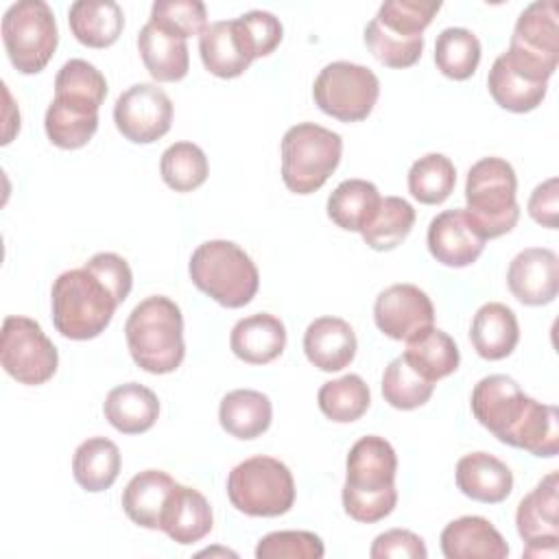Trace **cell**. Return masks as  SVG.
<instances>
[{"instance_id": "obj_16", "label": "cell", "mask_w": 559, "mask_h": 559, "mask_svg": "<svg viewBox=\"0 0 559 559\" xmlns=\"http://www.w3.org/2000/svg\"><path fill=\"white\" fill-rule=\"evenodd\" d=\"M199 52L205 70L218 79H236L258 59L240 17L207 24L199 35Z\"/></svg>"}, {"instance_id": "obj_32", "label": "cell", "mask_w": 559, "mask_h": 559, "mask_svg": "<svg viewBox=\"0 0 559 559\" xmlns=\"http://www.w3.org/2000/svg\"><path fill=\"white\" fill-rule=\"evenodd\" d=\"M72 474L79 487L90 493L109 489L120 474V450L107 437H90L76 450L72 459Z\"/></svg>"}, {"instance_id": "obj_11", "label": "cell", "mask_w": 559, "mask_h": 559, "mask_svg": "<svg viewBox=\"0 0 559 559\" xmlns=\"http://www.w3.org/2000/svg\"><path fill=\"white\" fill-rule=\"evenodd\" d=\"M504 55L524 72L548 83L559 61V9L555 0H537L520 13Z\"/></svg>"}, {"instance_id": "obj_36", "label": "cell", "mask_w": 559, "mask_h": 559, "mask_svg": "<svg viewBox=\"0 0 559 559\" xmlns=\"http://www.w3.org/2000/svg\"><path fill=\"white\" fill-rule=\"evenodd\" d=\"M317 402L328 419L336 424H352L367 413L371 404V391L360 376L347 373L325 382L317 393Z\"/></svg>"}, {"instance_id": "obj_38", "label": "cell", "mask_w": 559, "mask_h": 559, "mask_svg": "<svg viewBox=\"0 0 559 559\" xmlns=\"http://www.w3.org/2000/svg\"><path fill=\"white\" fill-rule=\"evenodd\" d=\"M44 129L55 146L74 151L85 146L94 138L98 129V114L52 98L44 116Z\"/></svg>"}, {"instance_id": "obj_21", "label": "cell", "mask_w": 559, "mask_h": 559, "mask_svg": "<svg viewBox=\"0 0 559 559\" xmlns=\"http://www.w3.org/2000/svg\"><path fill=\"white\" fill-rule=\"evenodd\" d=\"M356 334L341 317H319L304 332L306 358L321 371H341L356 356Z\"/></svg>"}, {"instance_id": "obj_44", "label": "cell", "mask_w": 559, "mask_h": 559, "mask_svg": "<svg viewBox=\"0 0 559 559\" xmlns=\"http://www.w3.org/2000/svg\"><path fill=\"white\" fill-rule=\"evenodd\" d=\"M148 22L170 35L188 39L205 31L207 11L201 0H157L151 7Z\"/></svg>"}, {"instance_id": "obj_7", "label": "cell", "mask_w": 559, "mask_h": 559, "mask_svg": "<svg viewBox=\"0 0 559 559\" xmlns=\"http://www.w3.org/2000/svg\"><path fill=\"white\" fill-rule=\"evenodd\" d=\"M343 138L314 122H299L282 138V179L295 194L317 192L338 168Z\"/></svg>"}, {"instance_id": "obj_5", "label": "cell", "mask_w": 559, "mask_h": 559, "mask_svg": "<svg viewBox=\"0 0 559 559\" xmlns=\"http://www.w3.org/2000/svg\"><path fill=\"white\" fill-rule=\"evenodd\" d=\"M192 284L225 308L247 306L260 286V273L251 255L231 240L199 245L188 262Z\"/></svg>"}, {"instance_id": "obj_30", "label": "cell", "mask_w": 559, "mask_h": 559, "mask_svg": "<svg viewBox=\"0 0 559 559\" xmlns=\"http://www.w3.org/2000/svg\"><path fill=\"white\" fill-rule=\"evenodd\" d=\"M177 483L162 469H144L135 474L122 491V509L127 518L142 526L157 531L168 493Z\"/></svg>"}, {"instance_id": "obj_25", "label": "cell", "mask_w": 559, "mask_h": 559, "mask_svg": "<svg viewBox=\"0 0 559 559\" xmlns=\"http://www.w3.org/2000/svg\"><path fill=\"white\" fill-rule=\"evenodd\" d=\"M105 419L122 435H140L153 428L159 415L157 395L140 384L124 382L114 386L103 404Z\"/></svg>"}, {"instance_id": "obj_24", "label": "cell", "mask_w": 559, "mask_h": 559, "mask_svg": "<svg viewBox=\"0 0 559 559\" xmlns=\"http://www.w3.org/2000/svg\"><path fill=\"white\" fill-rule=\"evenodd\" d=\"M487 87L491 98L507 111L526 114L542 105L548 83L518 68L504 52L493 61L487 74Z\"/></svg>"}, {"instance_id": "obj_47", "label": "cell", "mask_w": 559, "mask_h": 559, "mask_svg": "<svg viewBox=\"0 0 559 559\" xmlns=\"http://www.w3.org/2000/svg\"><path fill=\"white\" fill-rule=\"evenodd\" d=\"M371 559H426L424 539L406 528H391L380 533L369 550Z\"/></svg>"}, {"instance_id": "obj_41", "label": "cell", "mask_w": 559, "mask_h": 559, "mask_svg": "<svg viewBox=\"0 0 559 559\" xmlns=\"http://www.w3.org/2000/svg\"><path fill=\"white\" fill-rule=\"evenodd\" d=\"M435 391V382L419 376L404 356L393 358L382 373V397L397 411L424 406Z\"/></svg>"}, {"instance_id": "obj_13", "label": "cell", "mask_w": 559, "mask_h": 559, "mask_svg": "<svg viewBox=\"0 0 559 559\" xmlns=\"http://www.w3.org/2000/svg\"><path fill=\"white\" fill-rule=\"evenodd\" d=\"M116 129L133 144H151L164 138L173 122V100L153 83H135L114 105Z\"/></svg>"}, {"instance_id": "obj_6", "label": "cell", "mask_w": 559, "mask_h": 559, "mask_svg": "<svg viewBox=\"0 0 559 559\" xmlns=\"http://www.w3.org/2000/svg\"><path fill=\"white\" fill-rule=\"evenodd\" d=\"M515 192V170L502 157H483L467 170L465 212L485 240L500 238L515 227L520 218Z\"/></svg>"}, {"instance_id": "obj_40", "label": "cell", "mask_w": 559, "mask_h": 559, "mask_svg": "<svg viewBox=\"0 0 559 559\" xmlns=\"http://www.w3.org/2000/svg\"><path fill=\"white\" fill-rule=\"evenodd\" d=\"M159 173L170 190L192 192L205 183L210 166L201 146L192 142H175L162 153Z\"/></svg>"}, {"instance_id": "obj_48", "label": "cell", "mask_w": 559, "mask_h": 559, "mask_svg": "<svg viewBox=\"0 0 559 559\" xmlns=\"http://www.w3.org/2000/svg\"><path fill=\"white\" fill-rule=\"evenodd\" d=\"M240 22L245 24V28L253 41L255 57H269L280 46V41L284 37L282 22L269 11H260V9L247 11L240 15Z\"/></svg>"}, {"instance_id": "obj_33", "label": "cell", "mask_w": 559, "mask_h": 559, "mask_svg": "<svg viewBox=\"0 0 559 559\" xmlns=\"http://www.w3.org/2000/svg\"><path fill=\"white\" fill-rule=\"evenodd\" d=\"M107 96V81L103 72L85 59H70L55 76V100L96 111Z\"/></svg>"}, {"instance_id": "obj_26", "label": "cell", "mask_w": 559, "mask_h": 559, "mask_svg": "<svg viewBox=\"0 0 559 559\" xmlns=\"http://www.w3.org/2000/svg\"><path fill=\"white\" fill-rule=\"evenodd\" d=\"M469 341L476 354L485 360L507 358L520 341V325L515 312L500 301H489L480 306L472 319Z\"/></svg>"}, {"instance_id": "obj_18", "label": "cell", "mask_w": 559, "mask_h": 559, "mask_svg": "<svg viewBox=\"0 0 559 559\" xmlns=\"http://www.w3.org/2000/svg\"><path fill=\"white\" fill-rule=\"evenodd\" d=\"M507 284L513 297L526 306H544L559 290V258L546 247L520 251L507 271Z\"/></svg>"}, {"instance_id": "obj_9", "label": "cell", "mask_w": 559, "mask_h": 559, "mask_svg": "<svg viewBox=\"0 0 559 559\" xmlns=\"http://www.w3.org/2000/svg\"><path fill=\"white\" fill-rule=\"evenodd\" d=\"M2 41L13 68L22 74L41 72L52 59L59 31L48 2L17 0L2 15Z\"/></svg>"}, {"instance_id": "obj_27", "label": "cell", "mask_w": 559, "mask_h": 559, "mask_svg": "<svg viewBox=\"0 0 559 559\" xmlns=\"http://www.w3.org/2000/svg\"><path fill=\"white\" fill-rule=\"evenodd\" d=\"M138 50L144 68L155 81H181L190 70V55L186 39L170 35L146 22L138 35Z\"/></svg>"}, {"instance_id": "obj_1", "label": "cell", "mask_w": 559, "mask_h": 559, "mask_svg": "<svg viewBox=\"0 0 559 559\" xmlns=\"http://www.w3.org/2000/svg\"><path fill=\"white\" fill-rule=\"evenodd\" d=\"M472 413L498 441L531 452L533 456H557L559 413L550 404L528 397L520 384L493 373L476 382L469 400Z\"/></svg>"}, {"instance_id": "obj_23", "label": "cell", "mask_w": 559, "mask_h": 559, "mask_svg": "<svg viewBox=\"0 0 559 559\" xmlns=\"http://www.w3.org/2000/svg\"><path fill=\"white\" fill-rule=\"evenodd\" d=\"M229 347L242 362L266 365L282 356L286 347V328L275 314H249L231 328Z\"/></svg>"}, {"instance_id": "obj_29", "label": "cell", "mask_w": 559, "mask_h": 559, "mask_svg": "<svg viewBox=\"0 0 559 559\" xmlns=\"http://www.w3.org/2000/svg\"><path fill=\"white\" fill-rule=\"evenodd\" d=\"M273 419L269 395L253 389L229 391L218 406V421L223 430L236 439L249 441L264 435Z\"/></svg>"}, {"instance_id": "obj_15", "label": "cell", "mask_w": 559, "mask_h": 559, "mask_svg": "<svg viewBox=\"0 0 559 559\" xmlns=\"http://www.w3.org/2000/svg\"><path fill=\"white\" fill-rule=\"evenodd\" d=\"M378 330L393 341H411L435 325V306L415 284H393L373 304Z\"/></svg>"}, {"instance_id": "obj_28", "label": "cell", "mask_w": 559, "mask_h": 559, "mask_svg": "<svg viewBox=\"0 0 559 559\" xmlns=\"http://www.w3.org/2000/svg\"><path fill=\"white\" fill-rule=\"evenodd\" d=\"M68 24L79 44L87 48H107L120 37L124 13L114 0H76L70 7Z\"/></svg>"}, {"instance_id": "obj_22", "label": "cell", "mask_w": 559, "mask_h": 559, "mask_svg": "<svg viewBox=\"0 0 559 559\" xmlns=\"http://www.w3.org/2000/svg\"><path fill=\"white\" fill-rule=\"evenodd\" d=\"M454 478L463 496L485 504H498L507 500L513 489V474L507 463L487 452H472L461 456Z\"/></svg>"}, {"instance_id": "obj_8", "label": "cell", "mask_w": 559, "mask_h": 559, "mask_svg": "<svg viewBox=\"0 0 559 559\" xmlns=\"http://www.w3.org/2000/svg\"><path fill=\"white\" fill-rule=\"evenodd\" d=\"M227 498L245 515L277 518L295 504V480L280 459L251 456L229 472Z\"/></svg>"}, {"instance_id": "obj_42", "label": "cell", "mask_w": 559, "mask_h": 559, "mask_svg": "<svg viewBox=\"0 0 559 559\" xmlns=\"http://www.w3.org/2000/svg\"><path fill=\"white\" fill-rule=\"evenodd\" d=\"M439 9L441 2L437 0H389L380 4L373 20L395 35L424 37Z\"/></svg>"}, {"instance_id": "obj_43", "label": "cell", "mask_w": 559, "mask_h": 559, "mask_svg": "<svg viewBox=\"0 0 559 559\" xmlns=\"http://www.w3.org/2000/svg\"><path fill=\"white\" fill-rule=\"evenodd\" d=\"M365 46L382 66L402 70L419 61L424 50V37H402L371 20L365 26Z\"/></svg>"}, {"instance_id": "obj_10", "label": "cell", "mask_w": 559, "mask_h": 559, "mask_svg": "<svg viewBox=\"0 0 559 559\" xmlns=\"http://www.w3.org/2000/svg\"><path fill=\"white\" fill-rule=\"evenodd\" d=\"M312 96L323 114L341 122H360L378 103L380 81L367 66L332 61L314 79Z\"/></svg>"}, {"instance_id": "obj_34", "label": "cell", "mask_w": 559, "mask_h": 559, "mask_svg": "<svg viewBox=\"0 0 559 559\" xmlns=\"http://www.w3.org/2000/svg\"><path fill=\"white\" fill-rule=\"evenodd\" d=\"M380 192L371 181L345 179L328 197V216L345 231H358L367 225L380 203Z\"/></svg>"}, {"instance_id": "obj_2", "label": "cell", "mask_w": 559, "mask_h": 559, "mask_svg": "<svg viewBox=\"0 0 559 559\" xmlns=\"http://www.w3.org/2000/svg\"><path fill=\"white\" fill-rule=\"evenodd\" d=\"M345 467V513L362 524L384 520L397 504V454L393 445L378 435L360 437L352 445Z\"/></svg>"}, {"instance_id": "obj_19", "label": "cell", "mask_w": 559, "mask_h": 559, "mask_svg": "<svg viewBox=\"0 0 559 559\" xmlns=\"http://www.w3.org/2000/svg\"><path fill=\"white\" fill-rule=\"evenodd\" d=\"M214 524L212 507L207 498L186 485H175L168 493L159 518V531H164L175 544L190 546L201 542Z\"/></svg>"}, {"instance_id": "obj_17", "label": "cell", "mask_w": 559, "mask_h": 559, "mask_svg": "<svg viewBox=\"0 0 559 559\" xmlns=\"http://www.w3.org/2000/svg\"><path fill=\"white\" fill-rule=\"evenodd\" d=\"M426 242L430 255L443 266L452 269L474 264L485 249L483 234L478 231V227L472 223L463 207L437 214L428 225Z\"/></svg>"}, {"instance_id": "obj_3", "label": "cell", "mask_w": 559, "mask_h": 559, "mask_svg": "<svg viewBox=\"0 0 559 559\" xmlns=\"http://www.w3.org/2000/svg\"><path fill=\"white\" fill-rule=\"evenodd\" d=\"M124 336L133 362L148 373H170L183 362V317L170 297L142 299L124 323Z\"/></svg>"}, {"instance_id": "obj_49", "label": "cell", "mask_w": 559, "mask_h": 559, "mask_svg": "<svg viewBox=\"0 0 559 559\" xmlns=\"http://www.w3.org/2000/svg\"><path fill=\"white\" fill-rule=\"evenodd\" d=\"M528 216L548 229H557V212H559V179L550 177L535 186L528 199Z\"/></svg>"}, {"instance_id": "obj_20", "label": "cell", "mask_w": 559, "mask_h": 559, "mask_svg": "<svg viewBox=\"0 0 559 559\" xmlns=\"http://www.w3.org/2000/svg\"><path fill=\"white\" fill-rule=\"evenodd\" d=\"M445 559H504L509 546L500 531L480 515H463L441 531Z\"/></svg>"}, {"instance_id": "obj_12", "label": "cell", "mask_w": 559, "mask_h": 559, "mask_svg": "<svg viewBox=\"0 0 559 559\" xmlns=\"http://www.w3.org/2000/svg\"><path fill=\"white\" fill-rule=\"evenodd\" d=\"M0 362L20 384L39 386L55 376L59 354L35 319L13 314L2 323Z\"/></svg>"}, {"instance_id": "obj_39", "label": "cell", "mask_w": 559, "mask_h": 559, "mask_svg": "<svg viewBox=\"0 0 559 559\" xmlns=\"http://www.w3.org/2000/svg\"><path fill=\"white\" fill-rule=\"evenodd\" d=\"M456 183V168L450 157L428 153L413 162L408 170V192L424 205L443 203Z\"/></svg>"}, {"instance_id": "obj_4", "label": "cell", "mask_w": 559, "mask_h": 559, "mask_svg": "<svg viewBox=\"0 0 559 559\" xmlns=\"http://www.w3.org/2000/svg\"><path fill=\"white\" fill-rule=\"evenodd\" d=\"M52 323L70 341L96 338L120 306L114 293L85 266L63 271L50 290Z\"/></svg>"}, {"instance_id": "obj_35", "label": "cell", "mask_w": 559, "mask_h": 559, "mask_svg": "<svg viewBox=\"0 0 559 559\" xmlns=\"http://www.w3.org/2000/svg\"><path fill=\"white\" fill-rule=\"evenodd\" d=\"M415 225V210L402 197H382L376 212L360 229L362 240L373 251H391L406 240Z\"/></svg>"}, {"instance_id": "obj_14", "label": "cell", "mask_w": 559, "mask_h": 559, "mask_svg": "<svg viewBox=\"0 0 559 559\" xmlns=\"http://www.w3.org/2000/svg\"><path fill=\"white\" fill-rule=\"evenodd\" d=\"M520 537L526 542L524 557H557L559 544V474L544 476L531 493H526L515 511Z\"/></svg>"}, {"instance_id": "obj_31", "label": "cell", "mask_w": 559, "mask_h": 559, "mask_svg": "<svg viewBox=\"0 0 559 559\" xmlns=\"http://www.w3.org/2000/svg\"><path fill=\"white\" fill-rule=\"evenodd\" d=\"M402 356L419 376L430 382L448 378L459 369L461 362L454 338L435 325L419 336L406 341V349Z\"/></svg>"}, {"instance_id": "obj_45", "label": "cell", "mask_w": 559, "mask_h": 559, "mask_svg": "<svg viewBox=\"0 0 559 559\" xmlns=\"http://www.w3.org/2000/svg\"><path fill=\"white\" fill-rule=\"evenodd\" d=\"M325 546L310 531H273L255 546L258 559H321Z\"/></svg>"}, {"instance_id": "obj_46", "label": "cell", "mask_w": 559, "mask_h": 559, "mask_svg": "<svg viewBox=\"0 0 559 559\" xmlns=\"http://www.w3.org/2000/svg\"><path fill=\"white\" fill-rule=\"evenodd\" d=\"M83 266L103 280V284L114 293L118 304H122L129 297L133 286V275L122 255L111 251H100L92 255Z\"/></svg>"}, {"instance_id": "obj_37", "label": "cell", "mask_w": 559, "mask_h": 559, "mask_svg": "<svg viewBox=\"0 0 559 559\" xmlns=\"http://www.w3.org/2000/svg\"><path fill=\"white\" fill-rule=\"evenodd\" d=\"M437 70L454 81L469 79L480 63L478 37L461 26L443 28L435 41Z\"/></svg>"}]
</instances>
